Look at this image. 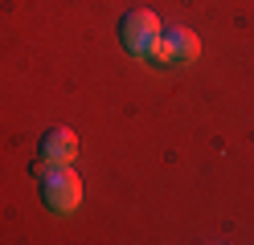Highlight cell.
Listing matches in <instances>:
<instances>
[{"label":"cell","mask_w":254,"mask_h":245,"mask_svg":"<svg viewBox=\"0 0 254 245\" xmlns=\"http://www.w3.org/2000/svg\"><path fill=\"white\" fill-rule=\"evenodd\" d=\"M41 200L54 212H74L82 204V180L70 172V163H54L41 180Z\"/></svg>","instance_id":"1"},{"label":"cell","mask_w":254,"mask_h":245,"mask_svg":"<svg viewBox=\"0 0 254 245\" xmlns=\"http://www.w3.org/2000/svg\"><path fill=\"white\" fill-rule=\"evenodd\" d=\"M160 33V16L148 12V8H139V12H127L123 21H119V41L127 53H144V49L152 45V37Z\"/></svg>","instance_id":"2"},{"label":"cell","mask_w":254,"mask_h":245,"mask_svg":"<svg viewBox=\"0 0 254 245\" xmlns=\"http://www.w3.org/2000/svg\"><path fill=\"white\" fill-rule=\"evenodd\" d=\"M78 155V139H74V131L70 127H54L50 135H45V143H41V159L50 163H70Z\"/></svg>","instance_id":"3"},{"label":"cell","mask_w":254,"mask_h":245,"mask_svg":"<svg viewBox=\"0 0 254 245\" xmlns=\"http://www.w3.org/2000/svg\"><path fill=\"white\" fill-rule=\"evenodd\" d=\"M168 37H172V49H177V61H197V53H201V37L193 29H168Z\"/></svg>","instance_id":"4"},{"label":"cell","mask_w":254,"mask_h":245,"mask_svg":"<svg viewBox=\"0 0 254 245\" xmlns=\"http://www.w3.org/2000/svg\"><path fill=\"white\" fill-rule=\"evenodd\" d=\"M144 57H148V61H156V65H172V61H177L172 37H168V33H156V37H152V45L144 49Z\"/></svg>","instance_id":"5"}]
</instances>
